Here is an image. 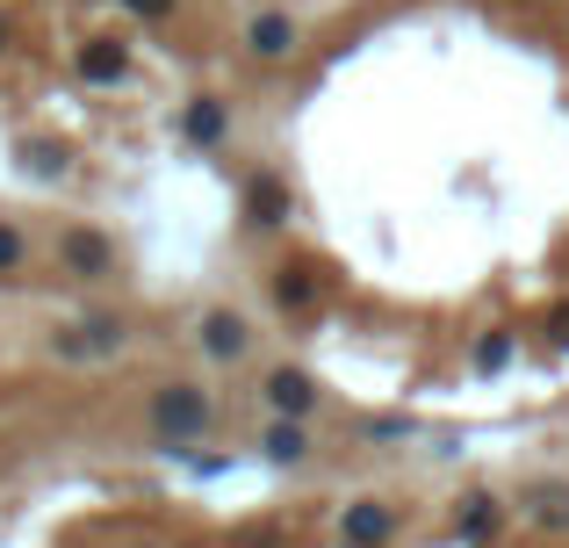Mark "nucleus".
I'll return each mask as SVG.
<instances>
[{
	"instance_id": "obj_15",
	"label": "nucleus",
	"mask_w": 569,
	"mask_h": 548,
	"mask_svg": "<svg viewBox=\"0 0 569 548\" xmlns=\"http://www.w3.org/2000/svg\"><path fill=\"white\" fill-rule=\"evenodd\" d=\"M22 268H29V231L14 217H0V281H14Z\"/></svg>"
},
{
	"instance_id": "obj_1",
	"label": "nucleus",
	"mask_w": 569,
	"mask_h": 548,
	"mask_svg": "<svg viewBox=\"0 0 569 548\" xmlns=\"http://www.w3.org/2000/svg\"><path fill=\"white\" fill-rule=\"evenodd\" d=\"M209 390L202 382H159L152 390V434L167 440V448H188V440L209 434Z\"/></svg>"
},
{
	"instance_id": "obj_14",
	"label": "nucleus",
	"mask_w": 569,
	"mask_h": 548,
	"mask_svg": "<svg viewBox=\"0 0 569 548\" xmlns=\"http://www.w3.org/2000/svg\"><path fill=\"white\" fill-rule=\"evenodd\" d=\"M260 448H267V462H303V455H310V434H303V419H274V426H267V440H260Z\"/></svg>"
},
{
	"instance_id": "obj_19",
	"label": "nucleus",
	"mask_w": 569,
	"mask_h": 548,
	"mask_svg": "<svg viewBox=\"0 0 569 548\" xmlns=\"http://www.w3.org/2000/svg\"><path fill=\"white\" fill-rule=\"evenodd\" d=\"M548 339H556V347H569V303L548 310Z\"/></svg>"
},
{
	"instance_id": "obj_11",
	"label": "nucleus",
	"mask_w": 569,
	"mask_h": 548,
	"mask_svg": "<svg viewBox=\"0 0 569 548\" xmlns=\"http://www.w3.org/2000/svg\"><path fill=\"white\" fill-rule=\"evenodd\" d=\"M519 512H527V527H541V535H569V484L562 477H541L519 491Z\"/></svg>"
},
{
	"instance_id": "obj_16",
	"label": "nucleus",
	"mask_w": 569,
	"mask_h": 548,
	"mask_svg": "<svg viewBox=\"0 0 569 548\" xmlns=\"http://www.w3.org/2000/svg\"><path fill=\"white\" fill-rule=\"evenodd\" d=\"M512 353H519V339H512V332H483V339H476V368H483V376L512 368Z\"/></svg>"
},
{
	"instance_id": "obj_7",
	"label": "nucleus",
	"mask_w": 569,
	"mask_h": 548,
	"mask_svg": "<svg viewBox=\"0 0 569 548\" xmlns=\"http://www.w3.org/2000/svg\"><path fill=\"white\" fill-rule=\"evenodd\" d=\"M181 138L194 145V152L231 145V101H223V94H188L181 101Z\"/></svg>"
},
{
	"instance_id": "obj_18",
	"label": "nucleus",
	"mask_w": 569,
	"mask_h": 548,
	"mask_svg": "<svg viewBox=\"0 0 569 548\" xmlns=\"http://www.w3.org/2000/svg\"><path fill=\"white\" fill-rule=\"evenodd\" d=\"M116 8H123L130 22H173V14H181V0H116Z\"/></svg>"
},
{
	"instance_id": "obj_12",
	"label": "nucleus",
	"mask_w": 569,
	"mask_h": 548,
	"mask_svg": "<svg viewBox=\"0 0 569 548\" xmlns=\"http://www.w3.org/2000/svg\"><path fill=\"white\" fill-rule=\"evenodd\" d=\"M260 390H267V405H274V419H310V411H318V382H310L303 368H274Z\"/></svg>"
},
{
	"instance_id": "obj_10",
	"label": "nucleus",
	"mask_w": 569,
	"mask_h": 548,
	"mask_svg": "<svg viewBox=\"0 0 569 548\" xmlns=\"http://www.w3.org/2000/svg\"><path fill=\"white\" fill-rule=\"evenodd\" d=\"M389 535H397V512H389L382 498H353V506L339 512V541L347 548H382Z\"/></svg>"
},
{
	"instance_id": "obj_4",
	"label": "nucleus",
	"mask_w": 569,
	"mask_h": 548,
	"mask_svg": "<svg viewBox=\"0 0 569 548\" xmlns=\"http://www.w3.org/2000/svg\"><path fill=\"white\" fill-rule=\"evenodd\" d=\"M58 275L72 281H109L116 275V239L94 225H58Z\"/></svg>"
},
{
	"instance_id": "obj_3",
	"label": "nucleus",
	"mask_w": 569,
	"mask_h": 548,
	"mask_svg": "<svg viewBox=\"0 0 569 548\" xmlns=\"http://www.w3.org/2000/svg\"><path fill=\"white\" fill-rule=\"evenodd\" d=\"M238 43H246L252 66H289V58L303 51V22H296L289 8H252L246 29H238Z\"/></svg>"
},
{
	"instance_id": "obj_6",
	"label": "nucleus",
	"mask_w": 569,
	"mask_h": 548,
	"mask_svg": "<svg viewBox=\"0 0 569 548\" xmlns=\"http://www.w3.org/2000/svg\"><path fill=\"white\" fill-rule=\"evenodd\" d=\"M72 72H80L87 87H130V43L123 37H80Z\"/></svg>"
},
{
	"instance_id": "obj_20",
	"label": "nucleus",
	"mask_w": 569,
	"mask_h": 548,
	"mask_svg": "<svg viewBox=\"0 0 569 548\" xmlns=\"http://www.w3.org/2000/svg\"><path fill=\"white\" fill-rule=\"evenodd\" d=\"M8 43H14V22H8V8H0V51H8Z\"/></svg>"
},
{
	"instance_id": "obj_17",
	"label": "nucleus",
	"mask_w": 569,
	"mask_h": 548,
	"mask_svg": "<svg viewBox=\"0 0 569 548\" xmlns=\"http://www.w3.org/2000/svg\"><path fill=\"white\" fill-rule=\"evenodd\" d=\"M490 527H498V498H469V512H461V541H483Z\"/></svg>"
},
{
	"instance_id": "obj_21",
	"label": "nucleus",
	"mask_w": 569,
	"mask_h": 548,
	"mask_svg": "<svg viewBox=\"0 0 569 548\" xmlns=\"http://www.w3.org/2000/svg\"><path fill=\"white\" fill-rule=\"evenodd\" d=\"M519 8H556V0H519Z\"/></svg>"
},
{
	"instance_id": "obj_2",
	"label": "nucleus",
	"mask_w": 569,
	"mask_h": 548,
	"mask_svg": "<svg viewBox=\"0 0 569 548\" xmlns=\"http://www.w3.org/2000/svg\"><path fill=\"white\" fill-rule=\"evenodd\" d=\"M123 347H130V325L116 318V310H94V318H72V325H58V332H51V353H58V361H72V368L116 361Z\"/></svg>"
},
{
	"instance_id": "obj_13",
	"label": "nucleus",
	"mask_w": 569,
	"mask_h": 548,
	"mask_svg": "<svg viewBox=\"0 0 569 548\" xmlns=\"http://www.w3.org/2000/svg\"><path fill=\"white\" fill-rule=\"evenodd\" d=\"M22 173H29V181H66L72 152H66V145H51V138H22Z\"/></svg>"
},
{
	"instance_id": "obj_9",
	"label": "nucleus",
	"mask_w": 569,
	"mask_h": 548,
	"mask_svg": "<svg viewBox=\"0 0 569 548\" xmlns=\"http://www.w3.org/2000/svg\"><path fill=\"white\" fill-rule=\"evenodd\" d=\"M194 339H202V353H209V361H246V353H252V325L246 318H238V310H202V332H194Z\"/></svg>"
},
{
	"instance_id": "obj_5",
	"label": "nucleus",
	"mask_w": 569,
	"mask_h": 548,
	"mask_svg": "<svg viewBox=\"0 0 569 548\" xmlns=\"http://www.w3.org/2000/svg\"><path fill=\"white\" fill-rule=\"evenodd\" d=\"M238 210H246V231H281L289 225V210H296V196H289V181L281 173H252L246 181V196H238Z\"/></svg>"
},
{
	"instance_id": "obj_8",
	"label": "nucleus",
	"mask_w": 569,
	"mask_h": 548,
	"mask_svg": "<svg viewBox=\"0 0 569 548\" xmlns=\"http://www.w3.org/2000/svg\"><path fill=\"white\" fill-rule=\"evenodd\" d=\"M267 289H274V310H281V318H310V310L325 303V275L310 268V260H281Z\"/></svg>"
}]
</instances>
